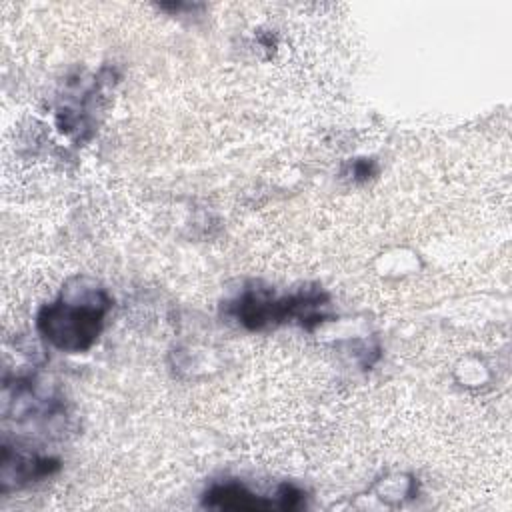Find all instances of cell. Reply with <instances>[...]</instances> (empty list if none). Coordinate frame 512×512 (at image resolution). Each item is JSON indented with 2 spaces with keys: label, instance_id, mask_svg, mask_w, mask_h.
<instances>
[{
  "label": "cell",
  "instance_id": "obj_1",
  "mask_svg": "<svg viewBox=\"0 0 512 512\" xmlns=\"http://www.w3.org/2000/svg\"><path fill=\"white\" fill-rule=\"evenodd\" d=\"M110 310L112 298L104 288H64L54 302L40 308L36 330L56 350L80 354L96 344Z\"/></svg>",
  "mask_w": 512,
  "mask_h": 512
},
{
  "label": "cell",
  "instance_id": "obj_5",
  "mask_svg": "<svg viewBox=\"0 0 512 512\" xmlns=\"http://www.w3.org/2000/svg\"><path fill=\"white\" fill-rule=\"evenodd\" d=\"M304 500H306V492L292 482L280 484L274 494V502L278 510H298L304 506Z\"/></svg>",
  "mask_w": 512,
  "mask_h": 512
},
{
  "label": "cell",
  "instance_id": "obj_4",
  "mask_svg": "<svg viewBox=\"0 0 512 512\" xmlns=\"http://www.w3.org/2000/svg\"><path fill=\"white\" fill-rule=\"evenodd\" d=\"M202 506L204 508H216V510H270L276 508V502L270 498H264L260 494H254L244 484L228 480V482H216L202 494Z\"/></svg>",
  "mask_w": 512,
  "mask_h": 512
},
{
  "label": "cell",
  "instance_id": "obj_2",
  "mask_svg": "<svg viewBox=\"0 0 512 512\" xmlns=\"http://www.w3.org/2000/svg\"><path fill=\"white\" fill-rule=\"evenodd\" d=\"M328 306L330 296L320 288H302L286 296H274L266 288H246L240 296L226 302V316L252 332L276 328L286 322L314 330L332 318Z\"/></svg>",
  "mask_w": 512,
  "mask_h": 512
},
{
  "label": "cell",
  "instance_id": "obj_3",
  "mask_svg": "<svg viewBox=\"0 0 512 512\" xmlns=\"http://www.w3.org/2000/svg\"><path fill=\"white\" fill-rule=\"evenodd\" d=\"M60 470V460L44 454H30L12 448L8 442L2 444V492L18 490L28 484L40 482Z\"/></svg>",
  "mask_w": 512,
  "mask_h": 512
},
{
  "label": "cell",
  "instance_id": "obj_6",
  "mask_svg": "<svg viewBox=\"0 0 512 512\" xmlns=\"http://www.w3.org/2000/svg\"><path fill=\"white\" fill-rule=\"evenodd\" d=\"M378 166L372 158H356L352 164H350V174H352V180L356 182H366L368 178H372L376 174Z\"/></svg>",
  "mask_w": 512,
  "mask_h": 512
}]
</instances>
